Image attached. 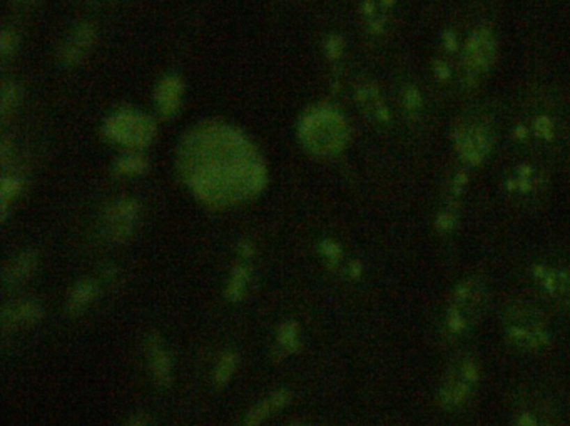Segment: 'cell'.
<instances>
[{"instance_id":"1","label":"cell","mask_w":570,"mask_h":426,"mask_svg":"<svg viewBox=\"0 0 570 426\" xmlns=\"http://www.w3.org/2000/svg\"><path fill=\"white\" fill-rule=\"evenodd\" d=\"M233 134H201L187 148L186 178L198 199L209 206H228L256 196L265 186V169Z\"/></svg>"},{"instance_id":"2","label":"cell","mask_w":570,"mask_h":426,"mask_svg":"<svg viewBox=\"0 0 570 426\" xmlns=\"http://www.w3.org/2000/svg\"><path fill=\"white\" fill-rule=\"evenodd\" d=\"M504 329L510 346L523 353H537L550 340L546 315L525 301H515L507 308Z\"/></svg>"},{"instance_id":"3","label":"cell","mask_w":570,"mask_h":426,"mask_svg":"<svg viewBox=\"0 0 570 426\" xmlns=\"http://www.w3.org/2000/svg\"><path fill=\"white\" fill-rule=\"evenodd\" d=\"M485 290L479 281H463L456 287L447 308V333L450 336L460 334L472 328L484 311Z\"/></svg>"},{"instance_id":"4","label":"cell","mask_w":570,"mask_h":426,"mask_svg":"<svg viewBox=\"0 0 570 426\" xmlns=\"http://www.w3.org/2000/svg\"><path fill=\"white\" fill-rule=\"evenodd\" d=\"M479 383V366L475 359L460 358L448 368L445 378L440 384L438 400L445 409H456L463 407L472 398Z\"/></svg>"},{"instance_id":"5","label":"cell","mask_w":570,"mask_h":426,"mask_svg":"<svg viewBox=\"0 0 570 426\" xmlns=\"http://www.w3.org/2000/svg\"><path fill=\"white\" fill-rule=\"evenodd\" d=\"M306 144L318 154H333L346 141V125L334 112L320 111L305 120Z\"/></svg>"},{"instance_id":"6","label":"cell","mask_w":570,"mask_h":426,"mask_svg":"<svg viewBox=\"0 0 570 426\" xmlns=\"http://www.w3.org/2000/svg\"><path fill=\"white\" fill-rule=\"evenodd\" d=\"M455 144L460 157L470 164H479L492 150L493 131L485 119L465 117L456 125Z\"/></svg>"},{"instance_id":"7","label":"cell","mask_w":570,"mask_h":426,"mask_svg":"<svg viewBox=\"0 0 570 426\" xmlns=\"http://www.w3.org/2000/svg\"><path fill=\"white\" fill-rule=\"evenodd\" d=\"M534 278L544 298L560 308H570V269L565 266H542L537 267Z\"/></svg>"},{"instance_id":"8","label":"cell","mask_w":570,"mask_h":426,"mask_svg":"<svg viewBox=\"0 0 570 426\" xmlns=\"http://www.w3.org/2000/svg\"><path fill=\"white\" fill-rule=\"evenodd\" d=\"M137 214L139 206L134 200H117L104 214V236L114 242H124L134 231Z\"/></svg>"},{"instance_id":"9","label":"cell","mask_w":570,"mask_h":426,"mask_svg":"<svg viewBox=\"0 0 570 426\" xmlns=\"http://www.w3.org/2000/svg\"><path fill=\"white\" fill-rule=\"evenodd\" d=\"M497 56V44L488 31H477L465 49V65L473 75L485 74L493 65Z\"/></svg>"},{"instance_id":"10","label":"cell","mask_w":570,"mask_h":426,"mask_svg":"<svg viewBox=\"0 0 570 426\" xmlns=\"http://www.w3.org/2000/svg\"><path fill=\"white\" fill-rule=\"evenodd\" d=\"M109 136L128 145H142L153 137L154 127L149 119L137 114H119L109 123Z\"/></svg>"},{"instance_id":"11","label":"cell","mask_w":570,"mask_h":426,"mask_svg":"<svg viewBox=\"0 0 570 426\" xmlns=\"http://www.w3.org/2000/svg\"><path fill=\"white\" fill-rule=\"evenodd\" d=\"M146 348H148L151 376H153L154 384L157 388H162V390H167L174 381V366L173 356H171L169 349L166 348L161 334L151 333L148 341H146Z\"/></svg>"},{"instance_id":"12","label":"cell","mask_w":570,"mask_h":426,"mask_svg":"<svg viewBox=\"0 0 570 426\" xmlns=\"http://www.w3.org/2000/svg\"><path fill=\"white\" fill-rule=\"evenodd\" d=\"M45 317L44 308L39 303L31 299L15 301L10 306H6L2 311V328L3 331L10 329L29 328V326L39 324Z\"/></svg>"},{"instance_id":"13","label":"cell","mask_w":570,"mask_h":426,"mask_svg":"<svg viewBox=\"0 0 570 426\" xmlns=\"http://www.w3.org/2000/svg\"><path fill=\"white\" fill-rule=\"evenodd\" d=\"M301 348V334H300V324L296 321L288 320L283 321L276 329L275 346L271 351V358L276 363L283 361L291 354H295Z\"/></svg>"},{"instance_id":"14","label":"cell","mask_w":570,"mask_h":426,"mask_svg":"<svg viewBox=\"0 0 570 426\" xmlns=\"http://www.w3.org/2000/svg\"><path fill=\"white\" fill-rule=\"evenodd\" d=\"M99 283L95 279H81L69 291L66 301V311L70 316H77L91 306V303L98 298Z\"/></svg>"},{"instance_id":"15","label":"cell","mask_w":570,"mask_h":426,"mask_svg":"<svg viewBox=\"0 0 570 426\" xmlns=\"http://www.w3.org/2000/svg\"><path fill=\"white\" fill-rule=\"evenodd\" d=\"M37 265H39V256L33 251H24L15 259H12L10 265L6 269V283L10 286L24 283L36 273Z\"/></svg>"},{"instance_id":"16","label":"cell","mask_w":570,"mask_h":426,"mask_svg":"<svg viewBox=\"0 0 570 426\" xmlns=\"http://www.w3.org/2000/svg\"><path fill=\"white\" fill-rule=\"evenodd\" d=\"M249 279H251V267L248 262L246 261L238 262V265L233 267L231 274H229L228 283H226L224 298L233 304L240 303V301L245 299L246 291H248V286H249Z\"/></svg>"},{"instance_id":"17","label":"cell","mask_w":570,"mask_h":426,"mask_svg":"<svg viewBox=\"0 0 570 426\" xmlns=\"http://www.w3.org/2000/svg\"><path fill=\"white\" fill-rule=\"evenodd\" d=\"M238 363H240V356H238L236 351L233 349L223 351L211 371L213 386H216L217 390H224L234 378V373H236L238 370Z\"/></svg>"},{"instance_id":"18","label":"cell","mask_w":570,"mask_h":426,"mask_svg":"<svg viewBox=\"0 0 570 426\" xmlns=\"http://www.w3.org/2000/svg\"><path fill=\"white\" fill-rule=\"evenodd\" d=\"M91 44H92L91 29L89 27L77 29V31L70 36V39L67 40L64 54H62V56H64V61L67 64H75V62H79L84 56H86Z\"/></svg>"},{"instance_id":"19","label":"cell","mask_w":570,"mask_h":426,"mask_svg":"<svg viewBox=\"0 0 570 426\" xmlns=\"http://www.w3.org/2000/svg\"><path fill=\"white\" fill-rule=\"evenodd\" d=\"M179 97H181V87H179L178 81L174 79H169L161 86L159 89L157 99H159V109H161L162 114L169 116L178 109Z\"/></svg>"},{"instance_id":"20","label":"cell","mask_w":570,"mask_h":426,"mask_svg":"<svg viewBox=\"0 0 570 426\" xmlns=\"http://www.w3.org/2000/svg\"><path fill=\"white\" fill-rule=\"evenodd\" d=\"M275 413L270 396H266L248 409V413L242 418V426H263Z\"/></svg>"},{"instance_id":"21","label":"cell","mask_w":570,"mask_h":426,"mask_svg":"<svg viewBox=\"0 0 570 426\" xmlns=\"http://www.w3.org/2000/svg\"><path fill=\"white\" fill-rule=\"evenodd\" d=\"M321 253H323V256L326 258V261H328L330 267L337 266L339 258H341V249H339V246L334 244V242H330V241L323 242Z\"/></svg>"},{"instance_id":"22","label":"cell","mask_w":570,"mask_h":426,"mask_svg":"<svg viewBox=\"0 0 570 426\" xmlns=\"http://www.w3.org/2000/svg\"><path fill=\"white\" fill-rule=\"evenodd\" d=\"M20 184L15 181V179H10V181H8V179H6V181H3V187H2V196H3V209H6V206H7V203L10 199H14L15 196H17V192H19V189H20Z\"/></svg>"},{"instance_id":"23","label":"cell","mask_w":570,"mask_h":426,"mask_svg":"<svg viewBox=\"0 0 570 426\" xmlns=\"http://www.w3.org/2000/svg\"><path fill=\"white\" fill-rule=\"evenodd\" d=\"M151 425V420H149V415H146V413H132L131 416H129V420L125 421L124 426H149Z\"/></svg>"},{"instance_id":"24","label":"cell","mask_w":570,"mask_h":426,"mask_svg":"<svg viewBox=\"0 0 570 426\" xmlns=\"http://www.w3.org/2000/svg\"><path fill=\"white\" fill-rule=\"evenodd\" d=\"M288 426H306L305 423H300V421H295V423H289Z\"/></svg>"},{"instance_id":"25","label":"cell","mask_w":570,"mask_h":426,"mask_svg":"<svg viewBox=\"0 0 570 426\" xmlns=\"http://www.w3.org/2000/svg\"><path fill=\"white\" fill-rule=\"evenodd\" d=\"M19 2H20V0H19Z\"/></svg>"}]
</instances>
